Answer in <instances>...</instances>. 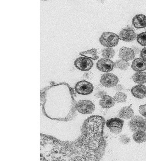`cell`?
I'll return each instance as SVG.
<instances>
[{
	"instance_id": "obj_1",
	"label": "cell",
	"mask_w": 146,
	"mask_h": 161,
	"mask_svg": "<svg viewBox=\"0 0 146 161\" xmlns=\"http://www.w3.org/2000/svg\"><path fill=\"white\" fill-rule=\"evenodd\" d=\"M105 119L100 116L90 117L81 127V135L73 142H63L64 160L100 161L104 156L106 142L103 136Z\"/></svg>"
},
{
	"instance_id": "obj_2",
	"label": "cell",
	"mask_w": 146,
	"mask_h": 161,
	"mask_svg": "<svg viewBox=\"0 0 146 161\" xmlns=\"http://www.w3.org/2000/svg\"><path fill=\"white\" fill-rule=\"evenodd\" d=\"M118 35L111 32L103 33L99 38L101 44L105 47H115L120 41Z\"/></svg>"
},
{
	"instance_id": "obj_3",
	"label": "cell",
	"mask_w": 146,
	"mask_h": 161,
	"mask_svg": "<svg viewBox=\"0 0 146 161\" xmlns=\"http://www.w3.org/2000/svg\"><path fill=\"white\" fill-rule=\"evenodd\" d=\"M128 125L130 130L132 132L146 130V119L140 116L132 117Z\"/></svg>"
},
{
	"instance_id": "obj_4",
	"label": "cell",
	"mask_w": 146,
	"mask_h": 161,
	"mask_svg": "<svg viewBox=\"0 0 146 161\" xmlns=\"http://www.w3.org/2000/svg\"><path fill=\"white\" fill-rule=\"evenodd\" d=\"M76 109L79 113L82 114H90L93 113L95 106L90 101L81 100L76 104Z\"/></svg>"
},
{
	"instance_id": "obj_5",
	"label": "cell",
	"mask_w": 146,
	"mask_h": 161,
	"mask_svg": "<svg viewBox=\"0 0 146 161\" xmlns=\"http://www.w3.org/2000/svg\"><path fill=\"white\" fill-rule=\"evenodd\" d=\"M75 92L78 94L87 95L93 92L94 86L91 83L83 80L75 84Z\"/></svg>"
},
{
	"instance_id": "obj_6",
	"label": "cell",
	"mask_w": 146,
	"mask_h": 161,
	"mask_svg": "<svg viewBox=\"0 0 146 161\" xmlns=\"http://www.w3.org/2000/svg\"><path fill=\"white\" fill-rule=\"evenodd\" d=\"M74 64L77 69L81 71H89L94 65L92 59L85 57H79L77 58Z\"/></svg>"
},
{
	"instance_id": "obj_7",
	"label": "cell",
	"mask_w": 146,
	"mask_h": 161,
	"mask_svg": "<svg viewBox=\"0 0 146 161\" xmlns=\"http://www.w3.org/2000/svg\"><path fill=\"white\" fill-rule=\"evenodd\" d=\"M118 36L120 40L125 42H131L136 40V35L133 28L128 26L122 30Z\"/></svg>"
},
{
	"instance_id": "obj_8",
	"label": "cell",
	"mask_w": 146,
	"mask_h": 161,
	"mask_svg": "<svg viewBox=\"0 0 146 161\" xmlns=\"http://www.w3.org/2000/svg\"><path fill=\"white\" fill-rule=\"evenodd\" d=\"M118 77L113 74H105L102 75L100 83L103 86L106 87H113L118 83Z\"/></svg>"
},
{
	"instance_id": "obj_9",
	"label": "cell",
	"mask_w": 146,
	"mask_h": 161,
	"mask_svg": "<svg viewBox=\"0 0 146 161\" xmlns=\"http://www.w3.org/2000/svg\"><path fill=\"white\" fill-rule=\"evenodd\" d=\"M96 67L100 71L104 73L109 72L114 69V63L108 58H103L97 62Z\"/></svg>"
},
{
	"instance_id": "obj_10",
	"label": "cell",
	"mask_w": 146,
	"mask_h": 161,
	"mask_svg": "<svg viewBox=\"0 0 146 161\" xmlns=\"http://www.w3.org/2000/svg\"><path fill=\"white\" fill-rule=\"evenodd\" d=\"M135 56V52L132 48L123 47L120 49L119 57L122 59L128 61L134 59Z\"/></svg>"
},
{
	"instance_id": "obj_11",
	"label": "cell",
	"mask_w": 146,
	"mask_h": 161,
	"mask_svg": "<svg viewBox=\"0 0 146 161\" xmlns=\"http://www.w3.org/2000/svg\"><path fill=\"white\" fill-rule=\"evenodd\" d=\"M132 96L137 98L143 99L146 97V86L143 85H136L131 90Z\"/></svg>"
},
{
	"instance_id": "obj_12",
	"label": "cell",
	"mask_w": 146,
	"mask_h": 161,
	"mask_svg": "<svg viewBox=\"0 0 146 161\" xmlns=\"http://www.w3.org/2000/svg\"><path fill=\"white\" fill-rule=\"evenodd\" d=\"M132 24L136 29L146 27V16L143 14H137L132 19Z\"/></svg>"
},
{
	"instance_id": "obj_13",
	"label": "cell",
	"mask_w": 146,
	"mask_h": 161,
	"mask_svg": "<svg viewBox=\"0 0 146 161\" xmlns=\"http://www.w3.org/2000/svg\"><path fill=\"white\" fill-rule=\"evenodd\" d=\"M131 68L134 71L142 72L146 70V61L143 58H135L132 62Z\"/></svg>"
},
{
	"instance_id": "obj_14",
	"label": "cell",
	"mask_w": 146,
	"mask_h": 161,
	"mask_svg": "<svg viewBox=\"0 0 146 161\" xmlns=\"http://www.w3.org/2000/svg\"><path fill=\"white\" fill-rule=\"evenodd\" d=\"M115 101L114 98L111 96L105 95L102 97L99 102L100 105L104 108H109L113 107L115 103Z\"/></svg>"
},
{
	"instance_id": "obj_15",
	"label": "cell",
	"mask_w": 146,
	"mask_h": 161,
	"mask_svg": "<svg viewBox=\"0 0 146 161\" xmlns=\"http://www.w3.org/2000/svg\"><path fill=\"white\" fill-rule=\"evenodd\" d=\"M106 126L109 128H121L122 129L124 121L117 118H111L106 123Z\"/></svg>"
},
{
	"instance_id": "obj_16",
	"label": "cell",
	"mask_w": 146,
	"mask_h": 161,
	"mask_svg": "<svg viewBox=\"0 0 146 161\" xmlns=\"http://www.w3.org/2000/svg\"><path fill=\"white\" fill-rule=\"evenodd\" d=\"M134 112L130 107H125L121 108L118 116L125 119H131L133 117Z\"/></svg>"
},
{
	"instance_id": "obj_17",
	"label": "cell",
	"mask_w": 146,
	"mask_h": 161,
	"mask_svg": "<svg viewBox=\"0 0 146 161\" xmlns=\"http://www.w3.org/2000/svg\"><path fill=\"white\" fill-rule=\"evenodd\" d=\"M132 79L135 83L142 84L146 83V73L139 72L135 73L132 76Z\"/></svg>"
},
{
	"instance_id": "obj_18",
	"label": "cell",
	"mask_w": 146,
	"mask_h": 161,
	"mask_svg": "<svg viewBox=\"0 0 146 161\" xmlns=\"http://www.w3.org/2000/svg\"><path fill=\"white\" fill-rule=\"evenodd\" d=\"M81 56L91 58L94 60H96L99 58V57L97 56V50L95 48H92L85 52L79 53Z\"/></svg>"
},
{
	"instance_id": "obj_19",
	"label": "cell",
	"mask_w": 146,
	"mask_h": 161,
	"mask_svg": "<svg viewBox=\"0 0 146 161\" xmlns=\"http://www.w3.org/2000/svg\"><path fill=\"white\" fill-rule=\"evenodd\" d=\"M133 140L138 143H143L146 142V132L144 131H136L133 134Z\"/></svg>"
},
{
	"instance_id": "obj_20",
	"label": "cell",
	"mask_w": 146,
	"mask_h": 161,
	"mask_svg": "<svg viewBox=\"0 0 146 161\" xmlns=\"http://www.w3.org/2000/svg\"><path fill=\"white\" fill-rule=\"evenodd\" d=\"M129 65L130 63L128 61L122 59L118 60L114 63V68H118L121 70H126Z\"/></svg>"
},
{
	"instance_id": "obj_21",
	"label": "cell",
	"mask_w": 146,
	"mask_h": 161,
	"mask_svg": "<svg viewBox=\"0 0 146 161\" xmlns=\"http://www.w3.org/2000/svg\"><path fill=\"white\" fill-rule=\"evenodd\" d=\"M115 54V51L112 47H108L102 51V55L105 58L108 59L113 58Z\"/></svg>"
},
{
	"instance_id": "obj_22",
	"label": "cell",
	"mask_w": 146,
	"mask_h": 161,
	"mask_svg": "<svg viewBox=\"0 0 146 161\" xmlns=\"http://www.w3.org/2000/svg\"><path fill=\"white\" fill-rule=\"evenodd\" d=\"M114 98L117 103H125L127 98V96L123 92H118L114 96Z\"/></svg>"
},
{
	"instance_id": "obj_23",
	"label": "cell",
	"mask_w": 146,
	"mask_h": 161,
	"mask_svg": "<svg viewBox=\"0 0 146 161\" xmlns=\"http://www.w3.org/2000/svg\"><path fill=\"white\" fill-rule=\"evenodd\" d=\"M137 42L142 46H146V32L138 34L136 37Z\"/></svg>"
},
{
	"instance_id": "obj_24",
	"label": "cell",
	"mask_w": 146,
	"mask_h": 161,
	"mask_svg": "<svg viewBox=\"0 0 146 161\" xmlns=\"http://www.w3.org/2000/svg\"><path fill=\"white\" fill-rule=\"evenodd\" d=\"M119 140L123 144H127L131 141V139L126 135H122L119 137Z\"/></svg>"
},
{
	"instance_id": "obj_25",
	"label": "cell",
	"mask_w": 146,
	"mask_h": 161,
	"mask_svg": "<svg viewBox=\"0 0 146 161\" xmlns=\"http://www.w3.org/2000/svg\"><path fill=\"white\" fill-rule=\"evenodd\" d=\"M139 112L142 116L146 118V104L140 106Z\"/></svg>"
},
{
	"instance_id": "obj_26",
	"label": "cell",
	"mask_w": 146,
	"mask_h": 161,
	"mask_svg": "<svg viewBox=\"0 0 146 161\" xmlns=\"http://www.w3.org/2000/svg\"><path fill=\"white\" fill-rule=\"evenodd\" d=\"M107 95V92L104 90H100L98 91L95 95V96L97 98H102L105 96Z\"/></svg>"
},
{
	"instance_id": "obj_27",
	"label": "cell",
	"mask_w": 146,
	"mask_h": 161,
	"mask_svg": "<svg viewBox=\"0 0 146 161\" xmlns=\"http://www.w3.org/2000/svg\"><path fill=\"white\" fill-rule=\"evenodd\" d=\"M109 129H110V131L112 133L117 135L121 132L122 129H121V128H109Z\"/></svg>"
},
{
	"instance_id": "obj_28",
	"label": "cell",
	"mask_w": 146,
	"mask_h": 161,
	"mask_svg": "<svg viewBox=\"0 0 146 161\" xmlns=\"http://www.w3.org/2000/svg\"><path fill=\"white\" fill-rule=\"evenodd\" d=\"M141 57L146 61V47L142 49L140 53Z\"/></svg>"
},
{
	"instance_id": "obj_29",
	"label": "cell",
	"mask_w": 146,
	"mask_h": 161,
	"mask_svg": "<svg viewBox=\"0 0 146 161\" xmlns=\"http://www.w3.org/2000/svg\"><path fill=\"white\" fill-rule=\"evenodd\" d=\"M114 90L116 92H120L124 90V87L121 85H118L115 86Z\"/></svg>"
}]
</instances>
